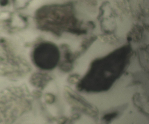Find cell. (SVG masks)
<instances>
[{"label": "cell", "instance_id": "277c9868", "mask_svg": "<svg viewBox=\"0 0 149 124\" xmlns=\"http://www.w3.org/2000/svg\"><path fill=\"white\" fill-rule=\"evenodd\" d=\"M118 113L113 112L109 113L104 115L103 118V119L107 123H109L117 116Z\"/></svg>", "mask_w": 149, "mask_h": 124}, {"label": "cell", "instance_id": "6da1fadb", "mask_svg": "<svg viewBox=\"0 0 149 124\" xmlns=\"http://www.w3.org/2000/svg\"><path fill=\"white\" fill-rule=\"evenodd\" d=\"M60 53L54 44L48 42L40 43L34 48L32 58L35 65L44 71L54 69L59 62Z\"/></svg>", "mask_w": 149, "mask_h": 124}, {"label": "cell", "instance_id": "3957f363", "mask_svg": "<svg viewBox=\"0 0 149 124\" xmlns=\"http://www.w3.org/2000/svg\"><path fill=\"white\" fill-rule=\"evenodd\" d=\"M80 80L79 76L76 74H71L68 79V82L72 84H77Z\"/></svg>", "mask_w": 149, "mask_h": 124}, {"label": "cell", "instance_id": "7a4b0ae2", "mask_svg": "<svg viewBox=\"0 0 149 124\" xmlns=\"http://www.w3.org/2000/svg\"><path fill=\"white\" fill-rule=\"evenodd\" d=\"M53 79L52 76L46 72H37L33 76L32 82L35 87L43 89Z\"/></svg>", "mask_w": 149, "mask_h": 124}, {"label": "cell", "instance_id": "5b68a950", "mask_svg": "<svg viewBox=\"0 0 149 124\" xmlns=\"http://www.w3.org/2000/svg\"><path fill=\"white\" fill-rule=\"evenodd\" d=\"M45 98L48 103H53L54 101V96L50 94H47L45 95Z\"/></svg>", "mask_w": 149, "mask_h": 124}]
</instances>
